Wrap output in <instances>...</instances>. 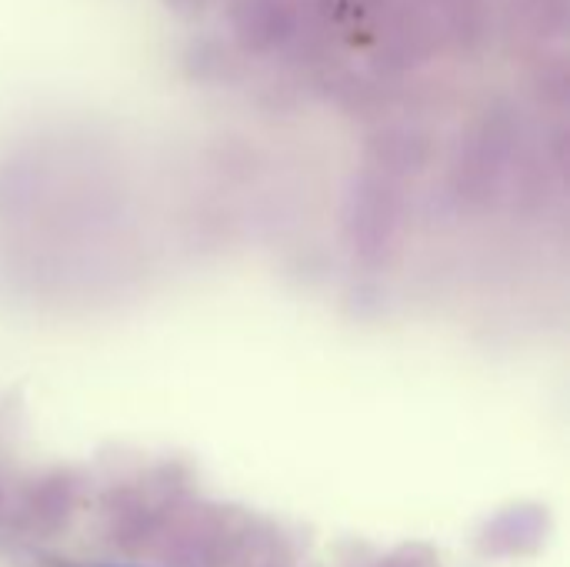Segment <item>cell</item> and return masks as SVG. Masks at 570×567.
I'll return each instance as SVG.
<instances>
[]
</instances>
